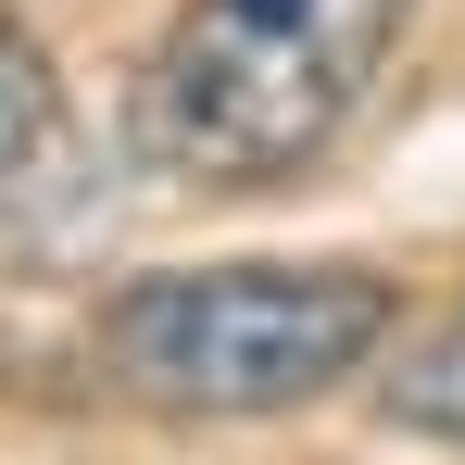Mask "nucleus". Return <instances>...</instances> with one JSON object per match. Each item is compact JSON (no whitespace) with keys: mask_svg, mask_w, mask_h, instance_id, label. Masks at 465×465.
I'll return each instance as SVG.
<instances>
[{"mask_svg":"<svg viewBox=\"0 0 465 465\" xmlns=\"http://www.w3.org/2000/svg\"><path fill=\"white\" fill-rule=\"evenodd\" d=\"M415 0H176L139 76V163L176 189H277L378 101Z\"/></svg>","mask_w":465,"mask_h":465,"instance_id":"1","label":"nucleus"},{"mask_svg":"<svg viewBox=\"0 0 465 465\" xmlns=\"http://www.w3.org/2000/svg\"><path fill=\"white\" fill-rule=\"evenodd\" d=\"M390 340V277L365 264H163L101 302V378L139 415H290L365 378Z\"/></svg>","mask_w":465,"mask_h":465,"instance_id":"2","label":"nucleus"},{"mask_svg":"<svg viewBox=\"0 0 465 465\" xmlns=\"http://www.w3.org/2000/svg\"><path fill=\"white\" fill-rule=\"evenodd\" d=\"M76 202H88V152H76V114H64V76L38 51V25L0 0V239L76 227Z\"/></svg>","mask_w":465,"mask_h":465,"instance_id":"3","label":"nucleus"},{"mask_svg":"<svg viewBox=\"0 0 465 465\" xmlns=\"http://www.w3.org/2000/svg\"><path fill=\"white\" fill-rule=\"evenodd\" d=\"M378 415L415 428V440H453V453H465V290L402 340V365L378 378Z\"/></svg>","mask_w":465,"mask_h":465,"instance_id":"4","label":"nucleus"}]
</instances>
